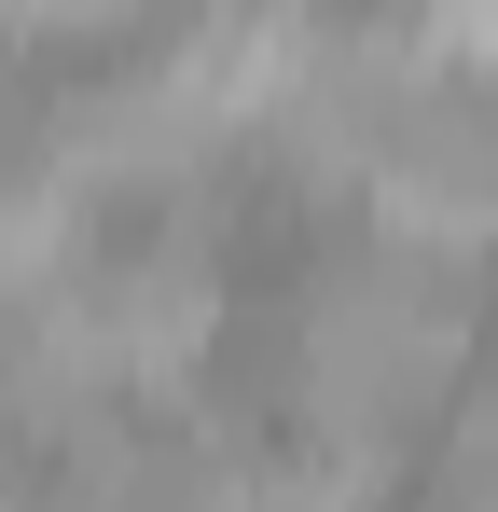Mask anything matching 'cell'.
<instances>
[{
    "label": "cell",
    "instance_id": "cell-1",
    "mask_svg": "<svg viewBox=\"0 0 498 512\" xmlns=\"http://www.w3.org/2000/svg\"><path fill=\"white\" fill-rule=\"evenodd\" d=\"M83 319H97V346H111L125 388H180L194 360H222L236 291H222V250H208V208L166 194L153 236H111L97 277H83Z\"/></svg>",
    "mask_w": 498,
    "mask_h": 512
},
{
    "label": "cell",
    "instance_id": "cell-2",
    "mask_svg": "<svg viewBox=\"0 0 498 512\" xmlns=\"http://www.w3.org/2000/svg\"><path fill=\"white\" fill-rule=\"evenodd\" d=\"M360 208L415 250H485L498 236V97L415 70V97L388 111V139L360 167Z\"/></svg>",
    "mask_w": 498,
    "mask_h": 512
}]
</instances>
